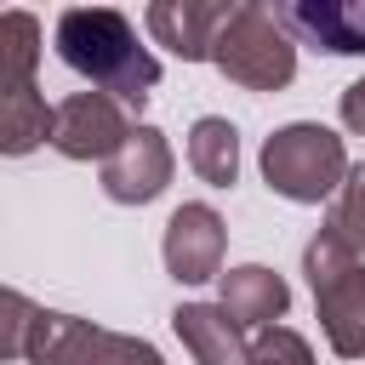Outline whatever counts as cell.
Returning <instances> with one entry per match:
<instances>
[{"label":"cell","mask_w":365,"mask_h":365,"mask_svg":"<svg viewBox=\"0 0 365 365\" xmlns=\"http://www.w3.org/2000/svg\"><path fill=\"white\" fill-rule=\"evenodd\" d=\"M57 57L91 80V91L120 97L125 108H143L160 86V57L137 40L131 17L114 6H68L57 17Z\"/></svg>","instance_id":"1"},{"label":"cell","mask_w":365,"mask_h":365,"mask_svg":"<svg viewBox=\"0 0 365 365\" xmlns=\"http://www.w3.org/2000/svg\"><path fill=\"white\" fill-rule=\"evenodd\" d=\"M302 274L314 285V314H319L331 354L365 359V257L325 222L302 245Z\"/></svg>","instance_id":"2"},{"label":"cell","mask_w":365,"mask_h":365,"mask_svg":"<svg viewBox=\"0 0 365 365\" xmlns=\"http://www.w3.org/2000/svg\"><path fill=\"white\" fill-rule=\"evenodd\" d=\"M348 148L331 125H314V120H291L279 125L268 143H262V182L291 200V205H319V200H336L342 182H348Z\"/></svg>","instance_id":"3"},{"label":"cell","mask_w":365,"mask_h":365,"mask_svg":"<svg viewBox=\"0 0 365 365\" xmlns=\"http://www.w3.org/2000/svg\"><path fill=\"white\" fill-rule=\"evenodd\" d=\"M211 63L245 91H279L297 74V40L279 29L274 6H234L211 46Z\"/></svg>","instance_id":"4"},{"label":"cell","mask_w":365,"mask_h":365,"mask_svg":"<svg viewBox=\"0 0 365 365\" xmlns=\"http://www.w3.org/2000/svg\"><path fill=\"white\" fill-rule=\"evenodd\" d=\"M23 359L29 365H165L143 336H120V331H103L91 319L51 314V308L34 314Z\"/></svg>","instance_id":"5"},{"label":"cell","mask_w":365,"mask_h":365,"mask_svg":"<svg viewBox=\"0 0 365 365\" xmlns=\"http://www.w3.org/2000/svg\"><path fill=\"white\" fill-rule=\"evenodd\" d=\"M131 131L137 125H131V114H125L120 97H108V91H74V97L57 103L51 148L63 160H97V165H108L131 143Z\"/></svg>","instance_id":"6"},{"label":"cell","mask_w":365,"mask_h":365,"mask_svg":"<svg viewBox=\"0 0 365 365\" xmlns=\"http://www.w3.org/2000/svg\"><path fill=\"white\" fill-rule=\"evenodd\" d=\"M160 251H165V274H171L177 285H205V279H222L228 228H222V217H217L211 205L188 200V205L171 211Z\"/></svg>","instance_id":"7"},{"label":"cell","mask_w":365,"mask_h":365,"mask_svg":"<svg viewBox=\"0 0 365 365\" xmlns=\"http://www.w3.org/2000/svg\"><path fill=\"white\" fill-rule=\"evenodd\" d=\"M171 165H177V160H171L165 131L137 125V131H131V143L103 165V194H108L114 205H148V200H160V194H165Z\"/></svg>","instance_id":"8"},{"label":"cell","mask_w":365,"mask_h":365,"mask_svg":"<svg viewBox=\"0 0 365 365\" xmlns=\"http://www.w3.org/2000/svg\"><path fill=\"white\" fill-rule=\"evenodd\" d=\"M279 29L314 51L331 57H359L365 51V0H291L274 6Z\"/></svg>","instance_id":"9"},{"label":"cell","mask_w":365,"mask_h":365,"mask_svg":"<svg viewBox=\"0 0 365 365\" xmlns=\"http://www.w3.org/2000/svg\"><path fill=\"white\" fill-rule=\"evenodd\" d=\"M228 11H234V6H205V0H154V6H148V34H154L165 51H177L182 63H205L211 46H217V34H222V23H228Z\"/></svg>","instance_id":"10"},{"label":"cell","mask_w":365,"mask_h":365,"mask_svg":"<svg viewBox=\"0 0 365 365\" xmlns=\"http://www.w3.org/2000/svg\"><path fill=\"white\" fill-rule=\"evenodd\" d=\"M171 331L182 336V348L194 354V365H245V354H251L245 325L222 302H182L171 314Z\"/></svg>","instance_id":"11"},{"label":"cell","mask_w":365,"mask_h":365,"mask_svg":"<svg viewBox=\"0 0 365 365\" xmlns=\"http://www.w3.org/2000/svg\"><path fill=\"white\" fill-rule=\"evenodd\" d=\"M222 308H228L240 325L268 331V325L285 319V308H291V285H285L274 268L245 262V268H228V274H222Z\"/></svg>","instance_id":"12"},{"label":"cell","mask_w":365,"mask_h":365,"mask_svg":"<svg viewBox=\"0 0 365 365\" xmlns=\"http://www.w3.org/2000/svg\"><path fill=\"white\" fill-rule=\"evenodd\" d=\"M57 108H46V97L34 86H6L0 91V148L6 154H29L40 143H51Z\"/></svg>","instance_id":"13"},{"label":"cell","mask_w":365,"mask_h":365,"mask_svg":"<svg viewBox=\"0 0 365 365\" xmlns=\"http://www.w3.org/2000/svg\"><path fill=\"white\" fill-rule=\"evenodd\" d=\"M188 165H194L200 182L234 188V177H240V131H234L222 114L194 120V131H188Z\"/></svg>","instance_id":"14"},{"label":"cell","mask_w":365,"mask_h":365,"mask_svg":"<svg viewBox=\"0 0 365 365\" xmlns=\"http://www.w3.org/2000/svg\"><path fill=\"white\" fill-rule=\"evenodd\" d=\"M34 63H40V23L29 11H6L0 17V91L34 86Z\"/></svg>","instance_id":"15"},{"label":"cell","mask_w":365,"mask_h":365,"mask_svg":"<svg viewBox=\"0 0 365 365\" xmlns=\"http://www.w3.org/2000/svg\"><path fill=\"white\" fill-rule=\"evenodd\" d=\"M331 228L365 257V165H354L348 182H342V194L331 200Z\"/></svg>","instance_id":"16"},{"label":"cell","mask_w":365,"mask_h":365,"mask_svg":"<svg viewBox=\"0 0 365 365\" xmlns=\"http://www.w3.org/2000/svg\"><path fill=\"white\" fill-rule=\"evenodd\" d=\"M245 365H314V348H308L297 331H285V325H268V331H257V336H251V354H245Z\"/></svg>","instance_id":"17"},{"label":"cell","mask_w":365,"mask_h":365,"mask_svg":"<svg viewBox=\"0 0 365 365\" xmlns=\"http://www.w3.org/2000/svg\"><path fill=\"white\" fill-rule=\"evenodd\" d=\"M0 308H6V319H0V354H6V359H23V342H29V325H34L40 308H34L23 291H6Z\"/></svg>","instance_id":"18"},{"label":"cell","mask_w":365,"mask_h":365,"mask_svg":"<svg viewBox=\"0 0 365 365\" xmlns=\"http://www.w3.org/2000/svg\"><path fill=\"white\" fill-rule=\"evenodd\" d=\"M342 125H348L354 137H365V80H354V86L342 91Z\"/></svg>","instance_id":"19"}]
</instances>
